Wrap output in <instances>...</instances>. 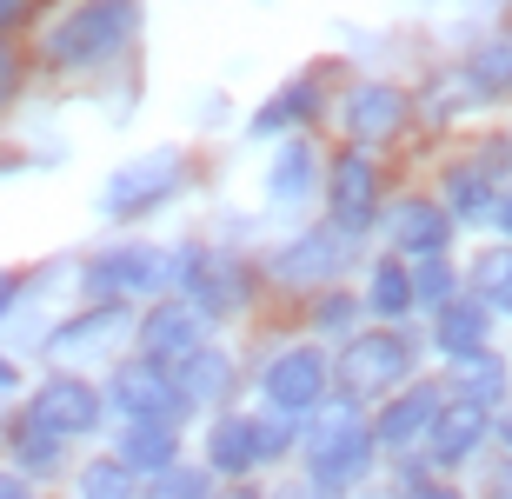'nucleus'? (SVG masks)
Wrapping results in <instances>:
<instances>
[{
  "label": "nucleus",
  "mask_w": 512,
  "mask_h": 499,
  "mask_svg": "<svg viewBox=\"0 0 512 499\" xmlns=\"http://www.w3.org/2000/svg\"><path fill=\"white\" fill-rule=\"evenodd\" d=\"M133 34V0H87L47 34V60L60 67H87V60H107L120 40Z\"/></svg>",
  "instance_id": "obj_1"
},
{
  "label": "nucleus",
  "mask_w": 512,
  "mask_h": 499,
  "mask_svg": "<svg viewBox=\"0 0 512 499\" xmlns=\"http://www.w3.org/2000/svg\"><path fill=\"white\" fill-rule=\"evenodd\" d=\"M406 366H413V353H406L399 333H360V340L340 353V380L353 386V393H380V386L406 380Z\"/></svg>",
  "instance_id": "obj_2"
},
{
  "label": "nucleus",
  "mask_w": 512,
  "mask_h": 499,
  "mask_svg": "<svg viewBox=\"0 0 512 499\" xmlns=\"http://www.w3.org/2000/svg\"><path fill=\"white\" fill-rule=\"evenodd\" d=\"M360 466H366V426L353 413H333L313 426V480L320 486H346Z\"/></svg>",
  "instance_id": "obj_3"
},
{
  "label": "nucleus",
  "mask_w": 512,
  "mask_h": 499,
  "mask_svg": "<svg viewBox=\"0 0 512 499\" xmlns=\"http://www.w3.org/2000/svg\"><path fill=\"white\" fill-rule=\"evenodd\" d=\"M27 420L40 426V433H54V440H67V433H87V426L100 420V400L87 380H47L34 393V406H27Z\"/></svg>",
  "instance_id": "obj_4"
},
{
  "label": "nucleus",
  "mask_w": 512,
  "mask_h": 499,
  "mask_svg": "<svg viewBox=\"0 0 512 499\" xmlns=\"http://www.w3.org/2000/svg\"><path fill=\"white\" fill-rule=\"evenodd\" d=\"M114 406L127 413V420H153V426H173L180 413H187L180 386L160 380V366H127V373L114 380Z\"/></svg>",
  "instance_id": "obj_5"
},
{
  "label": "nucleus",
  "mask_w": 512,
  "mask_h": 499,
  "mask_svg": "<svg viewBox=\"0 0 512 499\" xmlns=\"http://www.w3.org/2000/svg\"><path fill=\"white\" fill-rule=\"evenodd\" d=\"M326 393V360L313 346H293L280 360L266 366V400L280 406V413H306V406Z\"/></svg>",
  "instance_id": "obj_6"
},
{
  "label": "nucleus",
  "mask_w": 512,
  "mask_h": 499,
  "mask_svg": "<svg viewBox=\"0 0 512 499\" xmlns=\"http://www.w3.org/2000/svg\"><path fill=\"white\" fill-rule=\"evenodd\" d=\"M173 187H180V160H173V154L133 160L127 173L107 180V213H140V207H153V200H167Z\"/></svg>",
  "instance_id": "obj_7"
},
{
  "label": "nucleus",
  "mask_w": 512,
  "mask_h": 499,
  "mask_svg": "<svg viewBox=\"0 0 512 499\" xmlns=\"http://www.w3.org/2000/svg\"><path fill=\"white\" fill-rule=\"evenodd\" d=\"M160 280H173V260L153 253V247H120V253H107V260L87 273L94 293H147V287H160Z\"/></svg>",
  "instance_id": "obj_8"
},
{
  "label": "nucleus",
  "mask_w": 512,
  "mask_h": 499,
  "mask_svg": "<svg viewBox=\"0 0 512 499\" xmlns=\"http://www.w3.org/2000/svg\"><path fill=\"white\" fill-rule=\"evenodd\" d=\"M140 346H147V360L153 366H180L187 353H200V313H187V307H160L140 327Z\"/></svg>",
  "instance_id": "obj_9"
},
{
  "label": "nucleus",
  "mask_w": 512,
  "mask_h": 499,
  "mask_svg": "<svg viewBox=\"0 0 512 499\" xmlns=\"http://www.w3.org/2000/svg\"><path fill=\"white\" fill-rule=\"evenodd\" d=\"M426 433H433V460H439V466H453V460H466V453L479 446V433H486V406H479V400L439 406Z\"/></svg>",
  "instance_id": "obj_10"
},
{
  "label": "nucleus",
  "mask_w": 512,
  "mask_h": 499,
  "mask_svg": "<svg viewBox=\"0 0 512 499\" xmlns=\"http://www.w3.org/2000/svg\"><path fill=\"white\" fill-rule=\"evenodd\" d=\"M373 193H380V180H373V160L346 154L340 173H333V213H340L346 233H360L366 220H373Z\"/></svg>",
  "instance_id": "obj_11"
},
{
  "label": "nucleus",
  "mask_w": 512,
  "mask_h": 499,
  "mask_svg": "<svg viewBox=\"0 0 512 499\" xmlns=\"http://www.w3.org/2000/svg\"><path fill=\"white\" fill-rule=\"evenodd\" d=\"M173 273L193 287V300L207 313H227V307H240V273L227 267V260H200V253H180L173 260Z\"/></svg>",
  "instance_id": "obj_12"
},
{
  "label": "nucleus",
  "mask_w": 512,
  "mask_h": 499,
  "mask_svg": "<svg viewBox=\"0 0 512 499\" xmlns=\"http://www.w3.org/2000/svg\"><path fill=\"white\" fill-rule=\"evenodd\" d=\"M399 114H406V100H399L393 87H360V94L346 100V134L353 140H386L399 127Z\"/></svg>",
  "instance_id": "obj_13"
},
{
  "label": "nucleus",
  "mask_w": 512,
  "mask_h": 499,
  "mask_svg": "<svg viewBox=\"0 0 512 499\" xmlns=\"http://www.w3.org/2000/svg\"><path fill=\"white\" fill-rule=\"evenodd\" d=\"M439 346H446L453 360H479V353H486V307L446 300V307H439Z\"/></svg>",
  "instance_id": "obj_14"
},
{
  "label": "nucleus",
  "mask_w": 512,
  "mask_h": 499,
  "mask_svg": "<svg viewBox=\"0 0 512 499\" xmlns=\"http://www.w3.org/2000/svg\"><path fill=\"white\" fill-rule=\"evenodd\" d=\"M433 413H439V393H433V386H413V393H399V400L380 413V440H386V446L419 440V433L433 426Z\"/></svg>",
  "instance_id": "obj_15"
},
{
  "label": "nucleus",
  "mask_w": 512,
  "mask_h": 499,
  "mask_svg": "<svg viewBox=\"0 0 512 499\" xmlns=\"http://www.w3.org/2000/svg\"><path fill=\"white\" fill-rule=\"evenodd\" d=\"M340 253H346L340 233H306L300 247L280 253V280H326V273L340 267Z\"/></svg>",
  "instance_id": "obj_16"
},
{
  "label": "nucleus",
  "mask_w": 512,
  "mask_h": 499,
  "mask_svg": "<svg viewBox=\"0 0 512 499\" xmlns=\"http://www.w3.org/2000/svg\"><path fill=\"white\" fill-rule=\"evenodd\" d=\"M207 453H213L220 473H247L253 460H266V453H260V420H220Z\"/></svg>",
  "instance_id": "obj_17"
},
{
  "label": "nucleus",
  "mask_w": 512,
  "mask_h": 499,
  "mask_svg": "<svg viewBox=\"0 0 512 499\" xmlns=\"http://www.w3.org/2000/svg\"><path fill=\"white\" fill-rule=\"evenodd\" d=\"M173 460V433L153 420H133L127 433H120V466L127 473H160V466Z\"/></svg>",
  "instance_id": "obj_18"
},
{
  "label": "nucleus",
  "mask_w": 512,
  "mask_h": 499,
  "mask_svg": "<svg viewBox=\"0 0 512 499\" xmlns=\"http://www.w3.org/2000/svg\"><path fill=\"white\" fill-rule=\"evenodd\" d=\"M393 240H399L406 253H439V247H446V213L406 200V207L393 213Z\"/></svg>",
  "instance_id": "obj_19"
},
{
  "label": "nucleus",
  "mask_w": 512,
  "mask_h": 499,
  "mask_svg": "<svg viewBox=\"0 0 512 499\" xmlns=\"http://www.w3.org/2000/svg\"><path fill=\"white\" fill-rule=\"evenodd\" d=\"M120 327H127V320H120V307L87 313V320H74L67 333H54V353H60V360H80V353H107Z\"/></svg>",
  "instance_id": "obj_20"
},
{
  "label": "nucleus",
  "mask_w": 512,
  "mask_h": 499,
  "mask_svg": "<svg viewBox=\"0 0 512 499\" xmlns=\"http://www.w3.org/2000/svg\"><path fill=\"white\" fill-rule=\"evenodd\" d=\"M180 400H207V393H220V386H227V360H220V353H207V346H200V353H187V360H180Z\"/></svg>",
  "instance_id": "obj_21"
},
{
  "label": "nucleus",
  "mask_w": 512,
  "mask_h": 499,
  "mask_svg": "<svg viewBox=\"0 0 512 499\" xmlns=\"http://www.w3.org/2000/svg\"><path fill=\"white\" fill-rule=\"evenodd\" d=\"M306 107H313V80H293L280 100H266V114L253 120V134H280V127H293V120H306Z\"/></svg>",
  "instance_id": "obj_22"
},
{
  "label": "nucleus",
  "mask_w": 512,
  "mask_h": 499,
  "mask_svg": "<svg viewBox=\"0 0 512 499\" xmlns=\"http://www.w3.org/2000/svg\"><path fill=\"white\" fill-rule=\"evenodd\" d=\"M306 180H313V154H306V147H286V154L273 160V180H266V187H273V200H300Z\"/></svg>",
  "instance_id": "obj_23"
},
{
  "label": "nucleus",
  "mask_w": 512,
  "mask_h": 499,
  "mask_svg": "<svg viewBox=\"0 0 512 499\" xmlns=\"http://www.w3.org/2000/svg\"><path fill=\"white\" fill-rule=\"evenodd\" d=\"M80 499H133V473L120 460H100L80 473Z\"/></svg>",
  "instance_id": "obj_24"
},
{
  "label": "nucleus",
  "mask_w": 512,
  "mask_h": 499,
  "mask_svg": "<svg viewBox=\"0 0 512 499\" xmlns=\"http://www.w3.org/2000/svg\"><path fill=\"white\" fill-rule=\"evenodd\" d=\"M453 207L466 213V220H479V213L493 207V167H466L453 180Z\"/></svg>",
  "instance_id": "obj_25"
},
{
  "label": "nucleus",
  "mask_w": 512,
  "mask_h": 499,
  "mask_svg": "<svg viewBox=\"0 0 512 499\" xmlns=\"http://www.w3.org/2000/svg\"><path fill=\"white\" fill-rule=\"evenodd\" d=\"M373 307L380 313H406L413 307V280H406V267H380L373 273Z\"/></svg>",
  "instance_id": "obj_26"
},
{
  "label": "nucleus",
  "mask_w": 512,
  "mask_h": 499,
  "mask_svg": "<svg viewBox=\"0 0 512 499\" xmlns=\"http://www.w3.org/2000/svg\"><path fill=\"white\" fill-rule=\"evenodd\" d=\"M479 287H486V300L499 313H512V253H486L479 260Z\"/></svg>",
  "instance_id": "obj_27"
},
{
  "label": "nucleus",
  "mask_w": 512,
  "mask_h": 499,
  "mask_svg": "<svg viewBox=\"0 0 512 499\" xmlns=\"http://www.w3.org/2000/svg\"><path fill=\"white\" fill-rule=\"evenodd\" d=\"M14 453H20V460H27V466L40 473V466H54V460H60V440H54V433H40V426L27 420V426L14 433Z\"/></svg>",
  "instance_id": "obj_28"
},
{
  "label": "nucleus",
  "mask_w": 512,
  "mask_h": 499,
  "mask_svg": "<svg viewBox=\"0 0 512 499\" xmlns=\"http://www.w3.org/2000/svg\"><path fill=\"white\" fill-rule=\"evenodd\" d=\"M413 300H426V307H446L453 300V267H439V260H426L413 280Z\"/></svg>",
  "instance_id": "obj_29"
},
{
  "label": "nucleus",
  "mask_w": 512,
  "mask_h": 499,
  "mask_svg": "<svg viewBox=\"0 0 512 499\" xmlns=\"http://www.w3.org/2000/svg\"><path fill=\"white\" fill-rule=\"evenodd\" d=\"M473 80L479 87H512V47H493V54L473 67Z\"/></svg>",
  "instance_id": "obj_30"
},
{
  "label": "nucleus",
  "mask_w": 512,
  "mask_h": 499,
  "mask_svg": "<svg viewBox=\"0 0 512 499\" xmlns=\"http://www.w3.org/2000/svg\"><path fill=\"white\" fill-rule=\"evenodd\" d=\"M153 499H207V486H200V473H167L153 486Z\"/></svg>",
  "instance_id": "obj_31"
},
{
  "label": "nucleus",
  "mask_w": 512,
  "mask_h": 499,
  "mask_svg": "<svg viewBox=\"0 0 512 499\" xmlns=\"http://www.w3.org/2000/svg\"><path fill=\"white\" fill-rule=\"evenodd\" d=\"M320 320H326V327H346V320H353V300H326Z\"/></svg>",
  "instance_id": "obj_32"
},
{
  "label": "nucleus",
  "mask_w": 512,
  "mask_h": 499,
  "mask_svg": "<svg viewBox=\"0 0 512 499\" xmlns=\"http://www.w3.org/2000/svg\"><path fill=\"white\" fill-rule=\"evenodd\" d=\"M14 94V60H7V47H0V100Z\"/></svg>",
  "instance_id": "obj_33"
},
{
  "label": "nucleus",
  "mask_w": 512,
  "mask_h": 499,
  "mask_svg": "<svg viewBox=\"0 0 512 499\" xmlns=\"http://www.w3.org/2000/svg\"><path fill=\"white\" fill-rule=\"evenodd\" d=\"M20 14H27V7H20V0H0V27H14Z\"/></svg>",
  "instance_id": "obj_34"
},
{
  "label": "nucleus",
  "mask_w": 512,
  "mask_h": 499,
  "mask_svg": "<svg viewBox=\"0 0 512 499\" xmlns=\"http://www.w3.org/2000/svg\"><path fill=\"white\" fill-rule=\"evenodd\" d=\"M413 499H459V493H446V486H413Z\"/></svg>",
  "instance_id": "obj_35"
},
{
  "label": "nucleus",
  "mask_w": 512,
  "mask_h": 499,
  "mask_svg": "<svg viewBox=\"0 0 512 499\" xmlns=\"http://www.w3.org/2000/svg\"><path fill=\"white\" fill-rule=\"evenodd\" d=\"M0 499H27V486H20V480H0Z\"/></svg>",
  "instance_id": "obj_36"
},
{
  "label": "nucleus",
  "mask_w": 512,
  "mask_h": 499,
  "mask_svg": "<svg viewBox=\"0 0 512 499\" xmlns=\"http://www.w3.org/2000/svg\"><path fill=\"white\" fill-rule=\"evenodd\" d=\"M7 393H14V366L0 360V400H7Z\"/></svg>",
  "instance_id": "obj_37"
},
{
  "label": "nucleus",
  "mask_w": 512,
  "mask_h": 499,
  "mask_svg": "<svg viewBox=\"0 0 512 499\" xmlns=\"http://www.w3.org/2000/svg\"><path fill=\"white\" fill-rule=\"evenodd\" d=\"M493 499H512V473H506V480H493Z\"/></svg>",
  "instance_id": "obj_38"
},
{
  "label": "nucleus",
  "mask_w": 512,
  "mask_h": 499,
  "mask_svg": "<svg viewBox=\"0 0 512 499\" xmlns=\"http://www.w3.org/2000/svg\"><path fill=\"white\" fill-rule=\"evenodd\" d=\"M7 300H14V280H0V313H7Z\"/></svg>",
  "instance_id": "obj_39"
},
{
  "label": "nucleus",
  "mask_w": 512,
  "mask_h": 499,
  "mask_svg": "<svg viewBox=\"0 0 512 499\" xmlns=\"http://www.w3.org/2000/svg\"><path fill=\"white\" fill-rule=\"evenodd\" d=\"M499 227H506V233H512V200H506V213H499Z\"/></svg>",
  "instance_id": "obj_40"
},
{
  "label": "nucleus",
  "mask_w": 512,
  "mask_h": 499,
  "mask_svg": "<svg viewBox=\"0 0 512 499\" xmlns=\"http://www.w3.org/2000/svg\"><path fill=\"white\" fill-rule=\"evenodd\" d=\"M499 433H506V446H512V420H506V426H499Z\"/></svg>",
  "instance_id": "obj_41"
}]
</instances>
